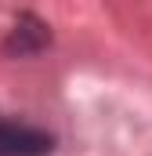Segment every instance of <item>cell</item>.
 Here are the masks:
<instances>
[{
	"label": "cell",
	"mask_w": 152,
	"mask_h": 156,
	"mask_svg": "<svg viewBox=\"0 0 152 156\" xmlns=\"http://www.w3.org/2000/svg\"><path fill=\"white\" fill-rule=\"evenodd\" d=\"M54 149V138L40 127L0 120V156H47Z\"/></svg>",
	"instance_id": "1"
},
{
	"label": "cell",
	"mask_w": 152,
	"mask_h": 156,
	"mask_svg": "<svg viewBox=\"0 0 152 156\" xmlns=\"http://www.w3.org/2000/svg\"><path fill=\"white\" fill-rule=\"evenodd\" d=\"M47 26L43 22H36L33 15H26V18H18V26L11 29V40H7V51L11 55H33V51H40L43 44H47Z\"/></svg>",
	"instance_id": "2"
}]
</instances>
